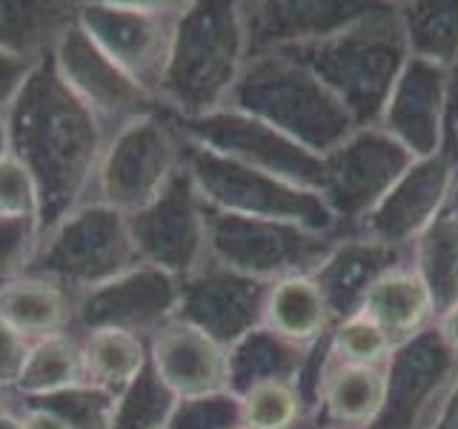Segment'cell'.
<instances>
[{
	"label": "cell",
	"instance_id": "1",
	"mask_svg": "<svg viewBox=\"0 0 458 429\" xmlns=\"http://www.w3.org/2000/svg\"><path fill=\"white\" fill-rule=\"evenodd\" d=\"M9 152L29 169L40 200V235L95 195L106 129L43 57L6 109ZM43 240V238H40Z\"/></svg>",
	"mask_w": 458,
	"mask_h": 429
},
{
	"label": "cell",
	"instance_id": "2",
	"mask_svg": "<svg viewBox=\"0 0 458 429\" xmlns=\"http://www.w3.org/2000/svg\"><path fill=\"white\" fill-rule=\"evenodd\" d=\"M138 266L126 214L100 200H86L43 235L26 275L47 278L78 298Z\"/></svg>",
	"mask_w": 458,
	"mask_h": 429
},
{
	"label": "cell",
	"instance_id": "3",
	"mask_svg": "<svg viewBox=\"0 0 458 429\" xmlns=\"http://www.w3.org/2000/svg\"><path fill=\"white\" fill-rule=\"evenodd\" d=\"M178 138L157 109L140 114L106 140L92 200L132 214L152 204L164 192V186L178 175Z\"/></svg>",
	"mask_w": 458,
	"mask_h": 429
},
{
	"label": "cell",
	"instance_id": "4",
	"mask_svg": "<svg viewBox=\"0 0 458 429\" xmlns=\"http://www.w3.org/2000/svg\"><path fill=\"white\" fill-rule=\"evenodd\" d=\"M183 9L169 4H78V26L155 97Z\"/></svg>",
	"mask_w": 458,
	"mask_h": 429
},
{
	"label": "cell",
	"instance_id": "5",
	"mask_svg": "<svg viewBox=\"0 0 458 429\" xmlns=\"http://www.w3.org/2000/svg\"><path fill=\"white\" fill-rule=\"evenodd\" d=\"M49 57L72 95L95 114L109 138L123 123L157 109L155 97L95 46V40L78 26V14L57 38Z\"/></svg>",
	"mask_w": 458,
	"mask_h": 429
},
{
	"label": "cell",
	"instance_id": "6",
	"mask_svg": "<svg viewBox=\"0 0 458 429\" xmlns=\"http://www.w3.org/2000/svg\"><path fill=\"white\" fill-rule=\"evenodd\" d=\"M181 286L183 283L166 272L138 264L75 298L72 332L86 335L98 329H121L138 338H149L157 326L178 315Z\"/></svg>",
	"mask_w": 458,
	"mask_h": 429
},
{
	"label": "cell",
	"instance_id": "7",
	"mask_svg": "<svg viewBox=\"0 0 458 429\" xmlns=\"http://www.w3.org/2000/svg\"><path fill=\"white\" fill-rule=\"evenodd\" d=\"M147 352L155 375L178 398V404L229 395L233 390L226 347L178 315L147 338Z\"/></svg>",
	"mask_w": 458,
	"mask_h": 429
},
{
	"label": "cell",
	"instance_id": "8",
	"mask_svg": "<svg viewBox=\"0 0 458 429\" xmlns=\"http://www.w3.org/2000/svg\"><path fill=\"white\" fill-rule=\"evenodd\" d=\"M138 264L178 278L190 275L200 247V223L190 178L178 172L164 192L143 209L126 214Z\"/></svg>",
	"mask_w": 458,
	"mask_h": 429
},
{
	"label": "cell",
	"instance_id": "9",
	"mask_svg": "<svg viewBox=\"0 0 458 429\" xmlns=\"http://www.w3.org/2000/svg\"><path fill=\"white\" fill-rule=\"evenodd\" d=\"M72 307L75 298L47 278L21 275L0 283V321L18 329L32 343L72 332Z\"/></svg>",
	"mask_w": 458,
	"mask_h": 429
},
{
	"label": "cell",
	"instance_id": "10",
	"mask_svg": "<svg viewBox=\"0 0 458 429\" xmlns=\"http://www.w3.org/2000/svg\"><path fill=\"white\" fill-rule=\"evenodd\" d=\"M78 4L55 0H0V49L43 61L75 21Z\"/></svg>",
	"mask_w": 458,
	"mask_h": 429
},
{
	"label": "cell",
	"instance_id": "11",
	"mask_svg": "<svg viewBox=\"0 0 458 429\" xmlns=\"http://www.w3.org/2000/svg\"><path fill=\"white\" fill-rule=\"evenodd\" d=\"M261 318L276 338L310 343L327 329L329 309L318 283L304 275H290L267 290L261 300Z\"/></svg>",
	"mask_w": 458,
	"mask_h": 429
},
{
	"label": "cell",
	"instance_id": "12",
	"mask_svg": "<svg viewBox=\"0 0 458 429\" xmlns=\"http://www.w3.org/2000/svg\"><path fill=\"white\" fill-rule=\"evenodd\" d=\"M83 383V352H81V335L61 332L49 335L32 343L23 366V375L18 386L12 390V400H38L49 398L72 386Z\"/></svg>",
	"mask_w": 458,
	"mask_h": 429
},
{
	"label": "cell",
	"instance_id": "13",
	"mask_svg": "<svg viewBox=\"0 0 458 429\" xmlns=\"http://www.w3.org/2000/svg\"><path fill=\"white\" fill-rule=\"evenodd\" d=\"M364 315H369L390 338H401L415 332L433 312V298H429L427 283L421 275L407 269L386 272L378 281H372L364 292Z\"/></svg>",
	"mask_w": 458,
	"mask_h": 429
},
{
	"label": "cell",
	"instance_id": "14",
	"mask_svg": "<svg viewBox=\"0 0 458 429\" xmlns=\"http://www.w3.org/2000/svg\"><path fill=\"white\" fill-rule=\"evenodd\" d=\"M81 352L83 383H92L112 395L123 392L149 364L147 341L121 329H98V332L81 335Z\"/></svg>",
	"mask_w": 458,
	"mask_h": 429
},
{
	"label": "cell",
	"instance_id": "15",
	"mask_svg": "<svg viewBox=\"0 0 458 429\" xmlns=\"http://www.w3.org/2000/svg\"><path fill=\"white\" fill-rule=\"evenodd\" d=\"M324 400L338 424H367L381 412L386 400V375L378 366L341 364L329 372Z\"/></svg>",
	"mask_w": 458,
	"mask_h": 429
},
{
	"label": "cell",
	"instance_id": "16",
	"mask_svg": "<svg viewBox=\"0 0 458 429\" xmlns=\"http://www.w3.org/2000/svg\"><path fill=\"white\" fill-rule=\"evenodd\" d=\"M175 407L178 398L166 390L164 381L147 364L123 392L114 395L109 429H166Z\"/></svg>",
	"mask_w": 458,
	"mask_h": 429
},
{
	"label": "cell",
	"instance_id": "17",
	"mask_svg": "<svg viewBox=\"0 0 458 429\" xmlns=\"http://www.w3.org/2000/svg\"><path fill=\"white\" fill-rule=\"evenodd\" d=\"M298 392L290 381L261 375L241 390L238 421L247 429H293L298 421Z\"/></svg>",
	"mask_w": 458,
	"mask_h": 429
},
{
	"label": "cell",
	"instance_id": "18",
	"mask_svg": "<svg viewBox=\"0 0 458 429\" xmlns=\"http://www.w3.org/2000/svg\"><path fill=\"white\" fill-rule=\"evenodd\" d=\"M21 404H35L55 412L57 418H64L69 424V429H109L114 412V395L106 390H98L92 383H81L57 395L21 400Z\"/></svg>",
	"mask_w": 458,
	"mask_h": 429
},
{
	"label": "cell",
	"instance_id": "19",
	"mask_svg": "<svg viewBox=\"0 0 458 429\" xmlns=\"http://www.w3.org/2000/svg\"><path fill=\"white\" fill-rule=\"evenodd\" d=\"M333 347L341 355L344 364L378 366L381 358L390 352V335H386L369 315L358 312L338 326Z\"/></svg>",
	"mask_w": 458,
	"mask_h": 429
},
{
	"label": "cell",
	"instance_id": "20",
	"mask_svg": "<svg viewBox=\"0 0 458 429\" xmlns=\"http://www.w3.org/2000/svg\"><path fill=\"white\" fill-rule=\"evenodd\" d=\"M40 238L38 218H0V283L26 275Z\"/></svg>",
	"mask_w": 458,
	"mask_h": 429
},
{
	"label": "cell",
	"instance_id": "21",
	"mask_svg": "<svg viewBox=\"0 0 458 429\" xmlns=\"http://www.w3.org/2000/svg\"><path fill=\"white\" fill-rule=\"evenodd\" d=\"M38 186L29 169L9 152L6 157H0V218H38Z\"/></svg>",
	"mask_w": 458,
	"mask_h": 429
},
{
	"label": "cell",
	"instance_id": "22",
	"mask_svg": "<svg viewBox=\"0 0 458 429\" xmlns=\"http://www.w3.org/2000/svg\"><path fill=\"white\" fill-rule=\"evenodd\" d=\"M32 341H26L18 329H12L6 321H0V390L12 398V390L18 386Z\"/></svg>",
	"mask_w": 458,
	"mask_h": 429
},
{
	"label": "cell",
	"instance_id": "23",
	"mask_svg": "<svg viewBox=\"0 0 458 429\" xmlns=\"http://www.w3.org/2000/svg\"><path fill=\"white\" fill-rule=\"evenodd\" d=\"M38 63L40 61H32V57H21L0 49V112L12 106V100L21 95L23 83L29 80Z\"/></svg>",
	"mask_w": 458,
	"mask_h": 429
},
{
	"label": "cell",
	"instance_id": "24",
	"mask_svg": "<svg viewBox=\"0 0 458 429\" xmlns=\"http://www.w3.org/2000/svg\"><path fill=\"white\" fill-rule=\"evenodd\" d=\"M14 407L21 412L23 429H69V424L64 418H57L55 412L43 409V407H35V404H14Z\"/></svg>",
	"mask_w": 458,
	"mask_h": 429
},
{
	"label": "cell",
	"instance_id": "25",
	"mask_svg": "<svg viewBox=\"0 0 458 429\" xmlns=\"http://www.w3.org/2000/svg\"><path fill=\"white\" fill-rule=\"evenodd\" d=\"M441 335L450 343L453 349H458V304L447 309V315L441 318Z\"/></svg>",
	"mask_w": 458,
	"mask_h": 429
},
{
	"label": "cell",
	"instance_id": "26",
	"mask_svg": "<svg viewBox=\"0 0 458 429\" xmlns=\"http://www.w3.org/2000/svg\"><path fill=\"white\" fill-rule=\"evenodd\" d=\"M0 429H23V421H21V412L18 407L9 400H0Z\"/></svg>",
	"mask_w": 458,
	"mask_h": 429
},
{
	"label": "cell",
	"instance_id": "27",
	"mask_svg": "<svg viewBox=\"0 0 458 429\" xmlns=\"http://www.w3.org/2000/svg\"><path fill=\"white\" fill-rule=\"evenodd\" d=\"M9 155V123H6V112H0V157Z\"/></svg>",
	"mask_w": 458,
	"mask_h": 429
},
{
	"label": "cell",
	"instance_id": "28",
	"mask_svg": "<svg viewBox=\"0 0 458 429\" xmlns=\"http://www.w3.org/2000/svg\"><path fill=\"white\" fill-rule=\"evenodd\" d=\"M0 400H9V395H6L4 390H0Z\"/></svg>",
	"mask_w": 458,
	"mask_h": 429
},
{
	"label": "cell",
	"instance_id": "29",
	"mask_svg": "<svg viewBox=\"0 0 458 429\" xmlns=\"http://www.w3.org/2000/svg\"><path fill=\"white\" fill-rule=\"evenodd\" d=\"M233 429H247V426H241V424H238V426H233Z\"/></svg>",
	"mask_w": 458,
	"mask_h": 429
}]
</instances>
